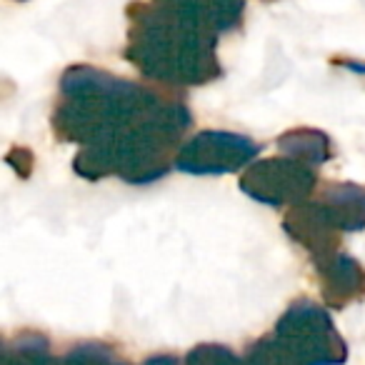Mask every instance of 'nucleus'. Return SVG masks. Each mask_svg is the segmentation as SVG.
Masks as SVG:
<instances>
[{"mask_svg": "<svg viewBox=\"0 0 365 365\" xmlns=\"http://www.w3.org/2000/svg\"><path fill=\"white\" fill-rule=\"evenodd\" d=\"M188 125V106L168 86H140L86 63L61 76L53 133L81 145L73 170L86 180L113 175L145 185L168 175Z\"/></svg>", "mask_w": 365, "mask_h": 365, "instance_id": "f257e3e1", "label": "nucleus"}, {"mask_svg": "<svg viewBox=\"0 0 365 365\" xmlns=\"http://www.w3.org/2000/svg\"><path fill=\"white\" fill-rule=\"evenodd\" d=\"M125 61L158 86H205L223 76L218 36L160 3L128 8Z\"/></svg>", "mask_w": 365, "mask_h": 365, "instance_id": "f03ea898", "label": "nucleus"}, {"mask_svg": "<svg viewBox=\"0 0 365 365\" xmlns=\"http://www.w3.org/2000/svg\"><path fill=\"white\" fill-rule=\"evenodd\" d=\"M348 345L323 305L303 298L275 323V330L248 348V365H343Z\"/></svg>", "mask_w": 365, "mask_h": 365, "instance_id": "7ed1b4c3", "label": "nucleus"}, {"mask_svg": "<svg viewBox=\"0 0 365 365\" xmlns=\"http://www.w3.org/2000/svg\"><path fill=\"white\" fill-rule=\"evenodd\" d=\"M238 188L248 198L263 205H300L310 200L318 188V175L310 165L298 163L293 158H268L253 160L240 175Z\"/></svg>", "mask_w": 365, "mask_h": 365, "instance_id": "20e7f679", "label": "nucleus"}, {"mask_svg": "<svg viewBox=\"0 0 365 365\" xmlns=\"http://www.w3.org/2000/svg\"><path fill=\"white\" fill-rule=\"evenodd\" d=\"M260 153V143L230 130H203L182 143L175 168L188 175H228L248 168Z\"/></svg>", "mask_w": 365, "mask_h": 365, "instance_id": "39448f33", "label": "nucleus"}, {"mask_svg": "<svg viewBox=\"0 0 365 365\" xmlns=\"http://www.w3.org/2000/svg\"><path fill=\"white\" fill-rule=\"evenodd\" d=\"M283 228L295 243L308 250L315 263L338 253L340 235H343L333 225V220L325 215V210L320 208L318 200H305L300 205H293L285 213Z\"/></svg>", "mask_w": 365, "mask_h": 365, "instance_id": "423d86ee", "label": "nucleus"}, {"mask_svg": "<svg viewBox=\"0 0 365 365\" xmlns=\"http://www.w3.org/2000/svg\"><path fill=\"white\" fill-rule=\"evenodd\" d=\"M320 278V295L330 308H345L365 298V270L350 255L335 253L315 263Z\"/></svg>", "mask_w": 365, "mask_h": 365, "instance_id": "0eeeda50", "label": "nucleus"}, {"mask_svg": "<svg viewBox=\"0 0 365 365\" xmlns=\"http://www.w3.org/2000/svg\"><path fill=\"white\" fill-rule=\"evenodd\" d=\"M153 3H160V6L182 13L185 18H190L215 36L235 31L245 16L243 0H153Z\"/></svg>", "mask_w": 365, "mask_h": 365, "instance_id": "6e6552de", "label": "nucleus"}, {"mask_svg": "<svg viewBox=\"0 0 365 365\" xmlns=\"http://www.w3.org/2000/svg\"><path fill=\"white\" fill-rule=\"evenodd\" d=\"M320 208L340 233L365 228V188L355 182H330L320 190Z\"/></svg>", "mask_w": 365, "mask_h": 365, "instance_id": "1a4fd4ad", "label": "nucleus"}, {"mask_svg": "<svg viewBox=\"0 0 365 365\" xmlns=\"http://www.w3.org/2000/svg\"><path fill=\"white\" fill-rule=\"evenodd\" d=\"M278 150L293 160L315 168L333 158V143L315 128H293L278 138Z\"/></svg>", "mask_w": 365, "mask_h": 365, "instance_id": "9d476101", "label": "nucleus"}, {"mask_svg": "<svg viewBox=\"0 0 365 365\" xmlns=\"http://www.w3.org/2000/svg\"><path fill=\"white\" fill-rule=\"evenodd\" d=\"M185 365H248L245 358L235 355L230 348L220 343H203L195 345L188 355H185Z\"/></svg>", "mask_w": 365, "mask_h": 365, "instance_id": "9b49d317", "label": "nucleus"}, {"mask_svg": "<svg viewBox=\"0 0 365 365\" xmlns=\"http://www.w3.org/2000/svg\"><path fill=\"white\" fill-rule=\"evenodd\" d=\"M6 163L16 170V175L21 180H28L33 175V168H36V155H33L31 148L26 145H16L6 153Z\"/></svg>", "mask_w": 365, "mask_h": 365, "instance_id": "f8f14e48", "label": "nucleus"}, {"mask_svg": "<svg viewBox=\"0 0 365 365\" xmlns=\"http://www.w3.org/2000/svg\"><path fill=\"white\" fill-rule=\"evenodd\" d=\"M335 66H343V68H348V71H353V73H360V76H365V61H350V58H335Z\"/></svg>", "mask_w": 365, "mask_h": 365, "instance_id": "ddd939ff", "label": "nucleus"}, {"mask_svg": "<svg viewBox=\"0 0 365 365\" xmlns=\"http://www.w3.org/2000/svg\"><path fill=\"white\" fill-rule=\"evenodd\" d=\"M18 3H26V0H18Z\"/></svg>", "mask_w": 365, "mask_h": 365, "instance_id": "4468645a", "label": "nucleus"}]
</instances>
